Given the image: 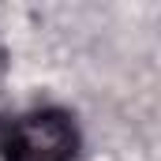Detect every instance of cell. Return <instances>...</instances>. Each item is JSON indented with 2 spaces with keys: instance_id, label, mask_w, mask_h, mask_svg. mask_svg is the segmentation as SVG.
Masks as SVG:
<instances>
[{
  "instance_id": "1",
  "label": "cell",
  "mask_w": 161,
  "mask_h": 161,
  "mask_svg": "<svg viewBox=\"0 0 161 161\" xmlns=\"http://www.w3.org/2000/svg\"><path fill=\"white\" fill-rule=\"evenodd\" d=\"M79 124L60 105L0 113V161H79Z\"/></svg>"
},
{
  "instance_id": "2",
  "label": "cell",
  "mask_w": 161,
  "mask_h": 161,
  "mask_svg": "<svg viewBox=\"0 0 161 161\" xmlns=\"http://www.w3.org/2000/svg\"><path fill=\"white\" fill-rule=\"evenodd\" d=\"M8 68H11V56H8V49H4V41H0V86L8 79Z\"/></svg>"
}]
</instances>
